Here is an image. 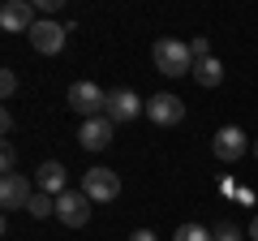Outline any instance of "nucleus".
<instances>
[{
	"label": "nucleus",
	"instance_id": "nucleus-1",
	"mask_svg": "<svg viewBox=\"0 0 258 241\" xmlns=\"http://www.w3.org/2000/svg\"><path fill=\"white\" fill-rule=\"evenodd\" d=\"M151 56H155V69L168 74V78L194 74V52H189V43H181V39H159Z\"/></svg>",
	"mask_w": 258,
	"mask_h": 241
},
{
	"label": "nucleus",
	"instance_id": "nucleus-2",
	"mask_svg": "<svg viewBox=\"0 0 258 241\" xmlns=\"http://www.w3.org/2000/svg\"><path fill=\"white\" fill-rule=\"evenodd\" d=\"M69 108H74L78 116L95 120V116H103V108H108V91H99L95 82H74L69 86Z\"/></svg>",
	"mask_w": 258,
	"mask_h": 241
},
{
	"label": "nucleus",
	"instance_id": "nucleus-3",
	"mask_svg": "<svg viewBox=\"0 0 258 241\" xmlns=\"http://www.w3.org/2000/svg\"><path fill=\"white\" fill-rule=\"evenodd\" d=\"M39 22V9L30 0H5L0 5V30H9V35H30Z\"/></svg>",
	"mask_w": 258,
	"mask_h": 241
},
{
	"label": "nucleus",
	"instance_id": "nucleus-4",
	"mask_svg": "<svg viewBox=\"0 0 258 241\" xmlns=\"http://www.w3.org/2000/svg\"><path fill=\"white\" fill-rule=\"evenodd\" d=\"M82 194L91 203H112V198H120V176L112 168H91V172H82Z\"/></svg>",
	"mask_w": 258,
	"mask_h": 241
},
{
	"label": "nucleus",
	"instance_id": "nucleus-5",
	"mask_svg": "<svg viewBox=\"0 0 258 241\" xmlns=\"http://www.w3.org/2000/svg\"><path fill=\"white\" fill-rule=\"evenodd\" d=\"M91 198L82 194V190H64L60 198H56V220L60 224H69V228H82L86 220H91Z\"/></svg>",
	"mask_w": 258,
	"mask_h": 241
},
{
	"label": "nucleus",
	"instance_id": "nucleus-6",
	"mask_svg": "<svg viewBox=\"0 0 258 241\" xmlns=\"http://www.w3.org/2000/svg\"><path fill=\"white\" fill-rule=\"evenodd\" d=\"M211 151H215V159H224V164H237V159L249 151V138H245V130H237V125H224V130H215Z\"/></svg>",
	"mask_w": 258,
	"mask_h": 241
},
{
	"label": "nucleus",
	"instance_id": "nucleus-7",
	"mask_svg": "<svg viewBox=\"0 0 258 241\" xmlns=\"http://www.w3.org/2000/svg\"><path fill=\"white\" fill-rule=\"evenodd\" d=\"M64 30L69 26H60V22H52V18H39L35 30H30V47L43 52V56H56L64 47Z\"/></svg>",
	"mask_w": 258,
	"mask_h": 241
},
{
	"label": "nucleus",
	"instance_id": "nucleus-8",
	"mask_svg": "<svg viewBox=\"0 0 258 241\" xmlns=\"http://www.w3.org/2000/svg\"><path fill=\"white\" fill-rule=\"evenodd\" d=\"M30 198H35V181H30V176L13 172V176L0 181V203H5V211H22Z\"/></svg>",
	"mask_w": 258,
	"mask_h": 241
},
{
	"label": "nucleus",
	"instance_id": "nucleus-9",
	"mask_svg": "<svg viewBox=\"0 0 258 241\" xmlns=\"http://www.w3.org/2000/svg\"><path fill=\"white\" fill-rule=\"evenodd\" d=\"M138 112H147V103H142L134 91H108V108H103V116H108L112 125H120V120H134Z\"/></svg>",
	"mask_w": 258,
	"mask_h": 241
},
{
	"label": "nucleus",
	"instance_id": "nucleus-10",
	"mask_svg": "<svg viewBox=\"0 0 258 241\" xmlns=\"http://www.w3.org/2000/svg\"><path fill=\"white\" fill-rule=\"evenodd\" d=\"M147 116L155 120V125H181V120H185V103L176 99V95L159 91V95H151V99H147Z\"/></svg>",
	"mask_w": 258,
	"mask_h": 241
},
{
	"label": "nucleus",
	"instance_id": "nucleus-11",
	"mask_svg": "<svg viewBox=\"0 0 258 241\" xmlns=\"http://www.w3.org/2000/svg\"><path fill=\"white\" fill-rule=\"evenodd\" d=\"M78 142H82L86 151H103V147H112V120H108V116L82 120V130H78Z\"/></svg>",
	"mask_w": 258,
	"mask_h": 241
},
{
	"label": "nucleus",
	"instance_id": "nucleus-12",
	"mask_svg": "<svg viewBox=\"0 0 258 241\" xmlns=\"http://www.w3.org/2000/svg\"><path fill=\"white\" fill-rule=\"evenodd\" d=\"M35 190H39V194L60 198V194H64V164H56V159L39 164V168H35Z\"/></svg>",
	"mask_w": 258,
	"mask_h": 241
},
{
	"label": "nucleus",
	"instance_id": "nucleus-13",
	"mask_svg": "<svg viewBox=\"0 0 258 241\" xmlns=\"http://www.w3.org/2000/svg\"><path fill=\"white\" fill-rule=\"evenodd\" d=\"M194 82H198V86H220L224 82V65L215 61V56L198 61V65H194Z\"/></svg>",
	"mask_w": 258,
	"mask_h": 241
},
{
	"label": "nucleus",
	"instance_id": "nucleus-14",
	"mask_svg": "<svg viewBox=\"0 0 258 241\" xmlns=\"http://www.w3.org/2000/svg\"><path fill=\"white\" fill-rule=\"evenodd\" d=\"M26 211L35 215V220H47V215H56V198H52V194H39V190H35V198L26 203Z\"/></svg>",
	"mask_w": 258,
	"mask_h": 241
},
{
	"label": "nucleus",
	"instance_id": "nucleus-15",
	"mask_svg": "<svg viewBox=\"0 0 258 241\" xmlns=\"http://www.w3.org/2000/svg\"><path fill=\"white\" fill-rule=\"evenodd\" d=\"M172 241H215V232L203 228V224H181V228L172 232Z\"/></svg>",
	"mask_w": 258,
	"mask_h": 241
},
{
	"label": "nucleus",
	"instance_id": "nucleus-16",
	"mask_svg": "<svg viewBox=\"0 0 258 241\" xmlns=\"http://www.w3.org/2000/svg\"><path fill=\"white\" fill-rule=\"evenodd\" d=\"M0 95H5V99L18 95V74H13V69H0Z\"/></svg>",
	"mask_w": 258,
	"mask_h": 241
},
{
	"label": "nucleus",
	"instance_id": "nucleus-17",
	"mask_svg": "<svg viewBox=\"0 0 258 241\" xmlns=\"http://www.w3.org/2000/svg\"><path fill=\"white\" fill-rule=\"evenodd\" d=\"M0 168H5V176H13V172H18V151H13L9 142H5V151H0Z\"/></svg>",
	"mask_w": 258,
	"mask_h": 241
},
{
	"label": "nucleus",
	"instance_id": "nucleus-18",
	"mask_svg": "<svg viewBox=\"0 0 258 241\" xmlns=\"http://www.w3.org/2000/svg\"><path fill=\"white\" fill-rule=\"evenodd\" d=\"M189 52H194V65H198V61H207V56H211V43H207V39L198 35V39L189 43Z\"/></svg>",
	"mask_w": 258,
	"mask_h": 241
},
{
	"label": "nucleus",
	"instance_id": "nucleus-19",
	"mask_svg": "<svg viewBox=\"0 0 258 241\" xmlns=\"http://www.w3.org/2000/svg\"><path fill=\"white\" fill-rule=\"evenodd\" d=\"M215 241H241V228L237 224H220L215 228Z\"/></svg>",
	"mask_w": 258,
	"mask_h": 241
},
{
	"label": "nucleus",
	"instance_id": "nucleus-20",
	"mask_svg": "<svg viewBox=\"0 0 258 241\" xmlns=\"http://www.w3.org/2000/svg\"><path fill=\"white\" fill-rule=\"evenodd\" d=\"M35 9H39V13H43V18H52V13H56V9H60V0H39Z\"/></svg>",
	"mask_w": 258,
	"mask_h": 241
},
{
	"label": "nucleus",
	"instance_id": "nucleus-21",
	"mask_svg": "<svg viewBox=\"0 0 258 241\" xmlns=\"http://www.w3.org/2000/svg\"><path fill=\"white\" fill-rule=\"evenodd\" d=\"M129 241H159V237L151 228H138V232H129Z\"/></svg>",
	"mask_w": 258,
	"mask_h": 241
},
{
	"label": "nucleus",
	"instance_id": "nucleus-22",
	"mask_svg": "<svg viewBox=\"0 0 258 241\" xmlns=\"http://www.w3.org/2000/svg\"><path fill=\"white\" fill-rule=\"evenodd\" d=\"M249 241H258V215L249 220Z\"/></svg>",
	"mask_w": 258,
	"mask_h": 241
},
{
	"label": "nucleus",
	"instance_id": "nucleus-23",
	"mask_svg": "<svg viewBox=\"0 0 258 241\" xmlns=\"http://www.w3.org/2000/svg\"><path fill=\"white\" fill-rule=\"evenodd\" d=\"M254 155H258V142H254Z\"/></svg>",
	"mask_w": 258,
	"mask_h": 241
}]
</instances>
